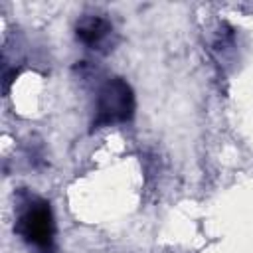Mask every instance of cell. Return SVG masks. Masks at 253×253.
I'll return each mask as SVG.
<instances>
[{"label":"cell","instance_id":"cell-3","mask_svg":"<svg viewBox=\"0 0 253 253\" xmlns=\"http://www.w3.org/2000/svg\"><path fill=\"white\" fill-rule=\"evenodd\" d=\"M75 38L81 42L85 47L99 51V53H109L117 45V32L111 24L101 14H85L77 20L75 24Z\"/></svg>","mask_w":253,"mask_h":253},{"label":"cell","instance_id":"cell-2","mask_svg":"<svg viewBox=\"0 0 253 253\" xmlns=\"http://www.w3.org/2000/svg\"><path fill=\"white\" fill-rule=\"evenodd\" d=\"M132 115H134V93L130 85L123 77H111L97 91L91 130L128 123Z\"/></svg>","mask_w":253,"mask_h":253},{"label":"cell","instance_id":"cell-1","mask_svg":"<svg viewBox=\"0 0 253 253\" xmlns=\"http://www.w3.org/2000/svg\"><path fill=\"white\" fill-rule=\"evenodd\" d=\"M14 231L36 249V253H55V219L49 202L30 194L28 190L16 196Z\"/></svg>","mask_w":253,"mask_h":253}]
</instances>
